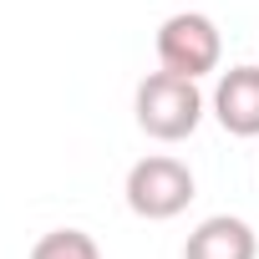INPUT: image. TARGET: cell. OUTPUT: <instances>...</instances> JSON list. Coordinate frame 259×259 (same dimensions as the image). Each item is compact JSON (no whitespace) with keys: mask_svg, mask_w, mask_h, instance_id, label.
<instances>
[{"mask_svg":"<svg viewBox=\"0 0 259 259\" xmlns=\"http://www.w3.org/2000/svg\"><path fill=\"white\" fill-rule=\"evenodd\" d=\"M188 203H193V173L183 158L153 153V158L133 163V173H127V208L138 219L163 224V219H178Z\"/></svg>","mask_w":259,"mask_h":259,"instance_id":"2","label":"cell"},{"mask_svg":"<svg viewBox=\"0 0 259 259\" xmlns=\"http://www.w3.org/2000/svg\"><path fill=\"white\" fill-rule=\"evenodd\" d=\"M31 259H102V249H97V239L81 234V229H51V234L36 239Z\"/></svg>","mask_w":259,"mask_h":259,"instance_id":"6","label":"cell"},{"mask_svg":"<svg viewBox=\"0 0 259 259\" xmlns=\"http://www.w3.org/2000/svg\"><path fill=\"white\" fill-rule=\"evenodd\" d=\"M133 112H138V127L158 143H183L198 133L203 122V92L193 76H178V71H153L138 81V97H133Z\"/></svg>","mask_w":259,"mask_h":259,"instance_id":"1","label":"cell"},{"mask_svg":"<svg viewBox=\"0 0 259 259\" xmlns=\"http://www.w3.org/2000/svg\"><path fill=\"white\" fill-rule=\"evenodd\" d=\"M254 254H259L254 229L244 219H229V213L203 219L183 244V259H254Z\"/></svg>","mask_w":259,"mask_h":259,"instance_id":"5","label":"cell"},{"mask_svg":"<svg viewBox=\"0 0 259 259\" xmlns=\"http://www.w3.org/2000/svg\"><path fill=\"white\" fill-rule=\"evenodd\" d=\"M158 61H163V71H178V76L198 81V76L219 71L224 36L203 11H178V16H168L158 26Z\"/></svg>","mask_w":259,"mask_h":259,"instance_id":"3","label":"cell"},{"mask_svg":"<svg viewBox=\"0 0 259 259\" xmlns=\"http://www.w3.org/2000/svg\"><path fill=\"white\" fill-rule=\"evenodd\" d=\"M213 117L234 138H259V66H229L219 76Z\"/></svg>","mask_w":259,"mask_h":259,"instance_id":"4","label":"cell"}]
</instances>
